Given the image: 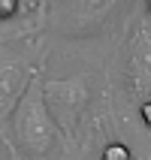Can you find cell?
Returning a JSON list of instances; mask_svg holds the SVG:
<instances>
[{
	"label": "cell",
	"instance_id": "1",
	"mask_svg": "<svg viewBox=\"0 0 151 160\" xmlns=\"http://www.w3.org/2000/svg\"><path fill=\"white\" fill-rule=\"evenodd\" d=\"M12 133H15V142L27 148L30 154H48L54 148L58 124L52 121L48 109H45L39 82H30L18 100V106L12 109Z\"/></svg>",
	"mask_w": 151,
	"mask_h": 160
},
{
	"label": "cell",
	"instance_id": "2",
	"mask_svg": "<svg viewBox=\"0 0 151 160\" xmlns=\"http://www.w3.org/2000/svg\"><path fill=\"white\" fill-rule=\"evenodd\" d=\"M43 100H45V109H48L52 121L73 133L79 127L85 109H88L91 91L82 76H76V79H54V82L43 85Z\"/></svg>",
	"mask_w": 151,
	"mask_h": 160
},
{
	"label": "cell",
	"instance_id": "3",
	"mask_svg": "<svg viewBox=\"0 0 151 160\" xmlns=\"http://www.w3.org/2000/svg\"><path fill=\"white\" fill-rule=\"evenodd\" d=\"M130 85L139 103H151V18L145 15L130 42Z\"/></svg>",
	"mask_w": 151,
	"mask_h": 160
},
{
	"label": "cell",
	"instance_id": "4",
	"mask_svg": "<svg viewBox=\"0 0 151 160\" xmlns=\"http://www.w3.org/2000/svg\"><path fill=\"white\" fill-rule=\"evenodd\" d=\"M30 70L21 61H3L0 63V121L12 115V109L18 106L21 94L30 85Z\"/></svg>",
	"mask_w": 151,
	"mask_h": 160
},
{
	"label": "cell",
	"instance_id": "5",
	"mask_svg": "<svg viewBox=\"0 0 151 160\" xmlns=\"http://www.w3.org/2000/svg\"><path fill=\"white\" fill-rule=\"evenodd\" d=\"M121 0H70V27L73 30H94L118 9Z\"/></svg>",
	"mask_w": 151,
	"mask_h": 160
},
{
	"label": "cell",
	"instance_id": "6",
	"mask_svg": "<svg viewBox=\"0 0 151 160\" xmlns=\"http://www.w3.org/2000/svg\"><path fill=\"white\" fill-rule=\"evenodd\" d=\"M103 160H130V151L121 142H115V145H109L106 151H103Z\"/></svg>",
	"mask_w": 151,
	"mask_h": 160
},
{
	"label": "cell",
	"instance_id": "7",
	"mask_svg": "<svg viewBox=\"0 0 151 160\" xmlns=\"http://www.w3.org/2000/svg\"><path fill=\"white\" fill-rule=\"evenodd\" d=\"M18 9V0H0V15H12Z\"/></svg>",
	"mask_w": 151,
	"mask_h": 160
},
{
	"label": "cell",
	"instance_id": "8",
	"mask_svg": "<svg viewBox=\"0 0 151 160\" xmlns=\"http://www.w3.org/2000/svg\"><path fill=\"white\" fill-rule=\"evenodd\" d=\"M142 118H145V124L151 127V103H142Z\"/></svg>",
	"mask_w": 151,
	"mask_h": 160
},
{
	"label": "cell",
	"instance_id": "9",
	"mask_svg": "<svg viewBox=\"0 0 151 160\" xmlns=\"http://www.w3.org/2000/svg\"><path fill=\"white\" fill-rule=\"evenodd\" d=\"M145 3H148V18H151V0H145Z\"/></svg>",
	"mask_w": 151,
	"mask_h": 160
}]
</instances>
